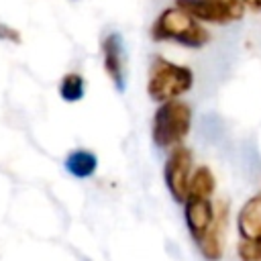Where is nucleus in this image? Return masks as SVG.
<instances>
[{
    "instance_id": "obj_1",
    "label": "nucleus",
    "mask_w": 261,
    "mask_h": 261,
    "mask_svg": "<svg viewBox=\"0 0 261 261\" xmlns=\"http://www.w3.org/2000/svg\"><path fill=\"white\" fill-rule=\"evenodd\" d=\"M151 39L157 43H175L188 49H202L210 41L208 29L177 6L165 8L151 27Z\"/></svg>"
},
{
    "instance_id": "obj_2",
    "label": "nucleus",
    "mask_w": 261,
    "mask_h": 261,
    "mask_svg": "<svg viewBox=\"0 0 261 261\" xmlns=\"http://www.w3.org/2000/svg\"><path fill=\"white\" fill-rule=\"evenodd\" d=\"M194 86V71L188 65L169 61L161 55H155L149 65L147 75V94L153 102L163 104L171 100H181Z\"/></svg>"
},
{
    "instance_id": "obj_3",
    "label": "nucleus",
    "mask_w": 261,
    "mask_h": 261,
    "mask_svg": "<svg viewBox=\"0 0 261 261\" xmlns=\"http://www.w3.org/2000/svg\"><path fill=\"white\" fill-rule=\"evenodd\" d=\"M192 106L184 100H171L157 106L151 120V139L155 147L171 151L177 145H184L186 137L192 130Z\"/></svg>"
},
{
    "instance_id": "obj_4",
    "label": "nucleus",
    "mask_w": 261,
    "mask_h": 261,
    "mask_svg": "<svg viewBox=\"0 0 261 261\" xmlns=\"http://www.w3.org/2000/svg\"><path fill=\"white\" fill-rule=\"evenodd\" d=\"M194 169H196L194 155H192L190 147L177 145L167 153L165 163H163V184L173 202H177V204L186 202Z\"/></svg>"
},
{
    "instance_id": "obj_5",
    "label": "nucleus",
    "mask_w": 261,
    "mask_h": 261,
    "mask_svg": "<svg viewBox=\"0 0 261 261\" xmlns=\"http://www.w3.org/2000/svg\"><path fill=\"white\" fill-rule=\"evenodd\" d=\"M175 6L208 24H230L241 20L247 10L243 0H175Z\"/></svg>"
},
{
    "instance_id": "obj_6",
    "label": "nucleus",
    "mask_w": 261,
    "mask_h": 261,
    "mask_svg": "<svg viewBox=\"0 0 261 261\" xmlns=\"http://www.w3.org/2000/svg\"><path fill=\"white\" fill-rule=\"evenodd\" d=\"M228 218H230V206L226 200L216 202V220L212 228L196 243V249L204 261H220L224 257L226 247V232H228Z\"/></svg>"
},
{
    "instance_id": "obj_7",
    "label": "nucleus",
    "mask_w": 261,
    "mask_h": 261,
    "mask_svg": "<svg viewBox=\"0 0 261 261\" xmlns=\"http://www.w3.org/2000/svg\"><path fill=\"white\" fill-rule=\"evenodd\" d=\"M181 206L188 234L196 245L212 228L216 220V202L212 198H188Z\"/></svg>"
},
{
    "instance_id": "obj_8",
    "label": "nucleus",
    "mask_w": 261,
    "mask_h": 261,
    "mask_svg": "<svg viewBox=\"0 0 261 261\" xmlns=\"http://www.w3.org/2000/svg\"><path fill=\"white\" fill-rule=\"evenodd\" d=\"M102 51V65L106 75L110 77L112 86L118 92L126 88V57H124V43L120 33H108L100 45Z\"/></svg>"
},
{
    "instance_id": "obj_9",
    "label": "nucleus",
    "mask_w": 261,
    "mask_h": 261,
    "mask_svg": "<svg viewBox=\"0 0 261 261\" xmlns=\"http://www.w3.org/2000/svg\"><path fill=\"white\" fill-rule=\"evenodd\" d=\"M237 234L239 241H261V192L249 196L237 210Z\"/></svg>"
},
{
    "instance_id": "obj_10",
    "label": "nucleus",
    "mask_w": 261,
    "mask_h": 261,
    "mask_svg": "<svg viewBox=\"0 0 261 261\" xmlns=\"http://www.w3.org/2000/svg\"><path fill=\"white\" fill-rule=\"evenodd\" d=\"M65 171L75 179H88L98 169V157L88 149H73L63 159Z\"/></svg>"
},
{
    "instance_id": "obj_11",
    "label": "nucleus",
    "mask_w": 261,
    "mask_h": 261,
    "mask_svg": "<svg viewBox=\"0 0 261 261\" xmlns=\"http://www.w3.org/2000/svg\"><path fill=\"white\" fill-rule=\"evenodd\" d=\"M216 192V175L208 165H198L194 169L188 198H212ZM186 198V200H188Z\"/></svg>"
},
{
    "instance_id": "obj_12",
    "label": "nucleus",
    "mask_w": 261,
    "mask_h": 261,
    "mask_svg": "<svg viewBox=\"0 0 261 261\" xmlns=\"http://www.w3.org/2000/svg\"><path fill=\"white\" fill-rule=\"evenodd\" d=\"M59 98L63 102H80L86 96V80L82 73H65L59 80Z\"/></svg>"
},
{
    "instance_id": "obj_13",
    "label": "nucleus",
    "mask_w": 261,
    "mask_h": 261,
    "mask_svg": "<svg viewBox=\"0 0 261 261\" xmlns=\"http://www.w3.org/2000/svg\"><path fill=\"white\" fill-rule=\"evenodd\" d=\"M237 259L239 261H261V241L251 243V241H239L234 247Z\"/></svg>"
},
{
    "instance_id": "obj_14",
    "label": "nucleus",
    "mask_w": 261,
    "mask_h": 261,
    "mask_svg": "<svg viewBox=\"0 0 261 261\" xmlns=\"http://www.w3.org/2000/svg\"><path fill=\"white\" fill-rule=\"evenodd\" d=\"M0 41H10V43H20V35L16 29L0 22Z\"/></svg>"
},
{
    "instance_id": "obj_15",
    "label": "nucleus",
    "mask_w": 261,
    "mask_h": 261,
    "mask_svg": "<svg viewBox=\"0 0 261 261\" xmlns=\"http://www.w3.org/2000/svg\"><path fill=\"white\" fill-rule=\"evenodd\" d=\"M243 2H245V6L251 8V10H261V0H243Z\"/></svg>"
}]
</instances>
